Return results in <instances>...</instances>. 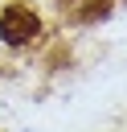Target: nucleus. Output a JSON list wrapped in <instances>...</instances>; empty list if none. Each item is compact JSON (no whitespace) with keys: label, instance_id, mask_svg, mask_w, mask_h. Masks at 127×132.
<instances>
[{"label":"nucleus","instance_id":"nucleus-1","mask_svg":"<svg viewBox=\"0 0 127 132\" xmlns=\"http://www.w3.org/2000/svg\"><path fill=\"white\" fill-rule=\"evenodd\" d=\"M37 29H41V21H37V12L25 8V4H8V8L0 12V37H4L8 45H25V41H33Z\"/></svg>","mask_w":127,"mask_h":132}]
</instances>
